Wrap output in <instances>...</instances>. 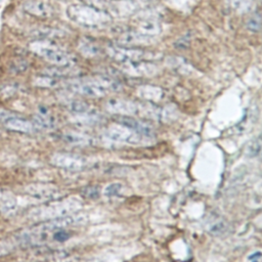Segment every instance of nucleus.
Wrapping results in <instances>:
<instances>
[{
	"instance_id": "obj_1",
	"label": "nucleus",
	"mask_w": 262,
	"mask_h": 262,
	"mask_svg": "<svg viewBox=\"0 0 262 262\" xmlns=\"http://www.w3.org/2000/svg\"><path fill=\"white\" fill-rule=\"evenodd\" d=\"M69 90L85 98L99 99L108 94L117 93L122 90L120 81L108 75H96L93 77L74 78L68 83Z\"/></svg>"
},
{
	"instance_id": "obj_2",
	"label": "nucleus",
	"mask_w": 262,
	"mask_h": 262,
	"mask_svg": "<svg viewBox=\"0 0 262 262\" xmlns=\"http://www.w3.org/2000/svg\"><path fill=\"white\" fill-rule=\"evenodd\" d=\"M70 22L85 29H103L112 24L113 17L85 4L71 5L66 10Z\"/></svg>"
},
{
	"instance_id": "obj_3",
	"label": "nucleus",
	"mask_w": 262,
	"mask_h": 262,
	"mask_svg": "<svg viewBox=\"0 0 262 262\" xmlns=\"http://www.w3.org/2000/svg\"><path fill=\"white\" fill-rule=\"evenodd\" d=\"M29 48L31 52L39 56L55 67H74L76 59L50 40H34Z\"/></svg>"
},
{
	"instance_id": "obj_4",
	"label": "nucleus",
	"mask_w": 262,
	"mask_h": 262,
	"mask_svg": "<svg viewBox=\"0 0 262 262\" xmlns=\"http://www.w3.org/2000/svg\"><path fill=\"white\" fill-rule=\"evenodd\" d=\"M106 52L112 60L120 65L142 61H152L158 57V54L153 52H148L139 48L121 47L118 45H111L107 47Z\"/></svg>"
},
{
	"instance_id": "obj_5",
	"label": "nucleus",
	"mask_w": 262,
	"mask_h": 262,
	"mask_svg": "<svg viewBox=\"0 0 262 262\" xmlns=\"http://www.w3.org/2000/svg\"><path fill=\"white\" fill-rule=\"evenodd\" d=\"M105 136L108 140L112 142L128 144V145H142L150 141L145 137L141 136L140 134H138L137 131L117 122L113 125H110L105 130Z\"/></svg>"
},
{
	"instance_id": "obj_6",
	"label": "nucleus",
	"mask_w": 262,
	"mask_h": 262,
	"mask_svg": "<svg viewBox=\"0 0 262 262\" xmlns=\"http://www.w3.org/2000/svg\"><path fill=\"white\" fill-rule=\"evenodd\" d=\"M0 123L4 124L8 129L12 131L22 134L35 133L38 128L34 121H29L21 115L3 109H0Z\"/></svg>"
},
{
	"instance_id": "obj_7",
	"label": "nucleus",
	"mask_w": 262,
	"mask_h": 262,
	"mask_svg": "<svg viewBox=\"0 0 262 262\" xmlns=\"http://www.w3.org/2000/svg\"><path fill=\"white\" fill-rule=\"evenodd\" d=\"M105 108L117 116L133 117L140 113V103L125 99H110L106 102Z\"/></svg>"
},
{
	"instance_id": "obj_8",
	"label": "nucleus",
	"mask_w": 262,
	"mask_h": 262,
	"mask_svg": "<svg viewBox=\"0 0 262 262\" xmlns=\"http://www.w3.org/2000/svg\"><path fill=\"white\" fill-rule=\"evenodd\" d=\"M155 38L146 36L136 29H130L121 32L116 38V45L126 48H139L150 46L153 43Z\"/></svg>"
},
{
	"instance_id": "obj_9",
	"label": "nucleus",
	"mask_w": 262,
	"mask_h": 262,
	"mask_svg": "<svg viewBox=\"0 0 262 262\" xmlns=\"http://www.w3.org/2000/svg\"><path fill=\"white\" fill-rule=\"evenodd\" d=\"M121 71L130 77H152L158 73V67L150 61H142L121 65Z\"/></svg>"
},
{
	"instance_id": "obj_10",
	"label": "nucleus",
	"mask_w": 262,
	"mask_h": 262,
	"mask_svg": "<svg viewBox=\"0 0 262 262\" xmlns=\"http://www.w3.org/2000/svg\"><path fill=\"white\" fill-rule=\"evenodd\" d=\"M117 123H120L130 129L137 131L138 134H140L141 136L145 137L146 139H148L150 141L154 140V138H155L154 128L150 124H148L144 121H141L139 119H136L134 117L118 116Z\"/></svg>"
},
{
	"instance_id": "obj_11",
	"label": "nucleus",
	"mask_w": 262,
	"mask_h": 262,
	"mask_svg": "<svg viewBox=\"0 0 262 262\" xmlns=\"http://www.w3.org/2000/svg\"><path fill=\"white\" fill-rule=\"evenodd\" d=\"M23 8L29 15L40 19L50 18L54 13L53 8L49 4L40 2V0H28L24 4Z\"/></svg>"
},
{
	"instance_id": "obj_12",
	"label": "nucleus",
	"mask_w": 262,
	"mask_h": 262,
	"mask_svg": "<svg viewBox=\"0 0 262 262\" xmlns=\"http://www.w3.org/2000/svg\"><path fill=\"white\" fill-rule=\"evenodd\" d=\"M77 50L81 56L87 59L98 58L103 52L98 43L89 37H82L79 39L77 43Z\"/></svg>"
},
{
	"instance_id": "obj_13",
	"label": "nucleus",
	"mask_w": 262,
	"mask_h": 262,
	"mask_svg": "<svg viewBox=\"0 0 262 262\" xmlns=\"http://www.w3.org/2000/svg\"><path fill=\"white\" fill-rule=\"evenodd\" d=\"M54 165L67 168V169H79L84 166V160L76 155L71 154H55L52 158Z\"/></svg>"
},
{
	"instance_id": "obj_14",
	"label": "nucleus",
	"mask_w": 262,
	"mask_h": 262,
	"mask_svg": "<svg viewBox=\"0 0 262 262\" xmlns=\"http://www.w3.org/2000/svg\"><path fill=\"white\" fill-rule=\"evenodd\" d=\"M137 94L141 99L147 101L148 103L158 102L163 98V95H164L163 90L160 89V87L149 85V84H144L139 86L137 90Z\"/></svg>"
},
{
	"instance_id": "obj_15",
	"label": "nucleus",
	"mask_w": 262,
	"mask_h": 262,
	"mask_svg": "<svg viewBox=\"0 0 262 262\" xmlns=\"http://www.w3.org/2000/svg\"><path fill=\"white\" fill-rule=\"evenodd\" d=\"M135 29L142 34L152 38H155L162 32L160 23L155 19H141Z\"/></svg>"
},
{
	"instance_id": "obj_16",
	"label": "nucleus",
	"mask_w": 262,
	"mask_h": 262,
	"mask_svg": "<svg viewBox=\"0 0 262 262\" xmlns=\"http://www.w3.org/2000/svg\"><path fill=\"white\" fill-rule=\"evenodd\" d=\"M34 123L37 127L52 129L56 126V118L48 108L41 107L38 109L36 115L34 116Z\"/></svg>"
},
{
	"instance_id": "obj_17",
	"label": "nucleus",
	"mask_w": 262,
	"mask_h": 262,
	"mask_svg": "<svg viewBox=\"0 0 262 262\" xmlns=\"http://www.w3.org/2000/svg\"><path fill=\"white\" fill-rule=\"evenodd\" d=\"M33 37H35L36 40H50L54 39L57 37L63 36V32L57 29H52V28H38L32 31Z\"/></svg>"
},
{
	"instance_id": "obj_18",
	"label": "nucleus",
	"mask_w": 262,
	"mask_h": 262,
	"mask_svg": "<svg viewBox=\"0 0 262 262\" xmlns=\"http://www.w3.org/2000/svg\"><path fill=\"white\" fill-rule=\"evenodd\" d=\"M34 84L40 87H47V89H56L61 82L59 78H55L52 76H49L47 74H43L41 76H36L33 80Z\"/></svg>"
},
{
	"instance_id": "obj_19",
	"label": "nucleus",
	"mask_w": 262,
	"mask_h": 262,
	"mask_svg": "<svg viewBox=\"0 0 262 262\" xmlns=\"http://www.w3.org/2000/svg\"><path fill=\"white\" fill-rule=\"evenodd\" d=\"M65 141L71 145L76 146H86L91 143V138L83 136L81 134H66L64 137Z\"/></svg>"
},
{
	"instance_id": "obj_20",
	"label": "nucleus",
	"mask_w": 262,
	"mask_h": 262,
	"mask_svg": "<svg viewBox=\"0 0 262 262\" xmlns=\"http://www.w3.org/2000/svg\"><path fill=\"white\" fill-rule=\"evenodd\" d=\"M208 231L214 236L223 235L228 231V225L224 221H216L210 225Z\"/></svg>"
},
{
	"instance_id": "obj_21",
	"label": "nucleus",
	"mask_w": 262,
	"mask_h": 262,
	"mask_svg": "<svg viewBox=\"0 0 262 262\" xmlns=\"http://www.w3.org/2000/svg\"><path fill=\"white\" fill-rule=\"evenodd\" d=\"M247 29L251 32H257L261 29L262 27V19L261 16L258 14H255L254 16H252L248 22H247Z\"/></svg>"
},
{
	"instance_id": "obj_22",
	"label": "nucleus",
	"mask_w": 262,
	"mask_h": 262,
	"mask_svg": "<svg viewBox=\"0 0 262 262\" xmlns=\"http://www.w3.org/2000/svg\"><path fill=\"white\" fill-rule=\"evenodd\" d=\"M122 188H123V186L121 184H112L106 188L104 194L107 197H114V196H117L121 192Z\"/></svg>"
},
{
	"instance_id": "obj_23",
	"label": "nucleus",
	"mask_w": 262,
	"mask_h": 262,
	"mask_svg": "<svg viewBox=\"0 0 262 262\" xmlns=\"http://www.w3.org/2000/svg\"><path fill=\"white\" fill-rule=\"evenodd\" d=\"M232 7L238 11H247L248 4L245 0H230Z\"/></svg>"
},
{
	"instance_id": "obj_24",
	"label": "nucleus",
	"mask_w": 262,
	"mask_h": 262,
	"mask_svg": "<svg viewBox=\"0 0 262 262\" xmlns=\"http://www.w3.org/2000/svg\"><path fill=\"white\" fill-rule=\"evenodd\" d=\"M247 259H248L249 262H260L261 259H262V251L257 250V251L251 253V254L248 256Z\"/></svg>"
},
{
	"instance_id": "obj_25",
	"label": "nucleus",
	"mask_w": 262,
	"mask_h": 262,
	"mask_svg": "<svg viewBox=\"0 0 262 262\" xmlns=\"http://www.w3.org/2000/svg\"><path fill=\"white\" fill-rule=\"evenodd\" d=\"M84 195L87 198H97L99 197V190L97 188H87L84 190Z\"/></svg>"
},
{
	"instance_id": "obj_26",
	"label": "nucleus",
	"mask_w": 262,
	"mask_h": 262,
	"mask_svg": "<svg viewBox=\"0 0 262 262\" xmlns=\"http://www.w3.org/2000/svg\"><path fill=\"white\" fill-rule=\"evenodd\" d=\"M130 2H135V3H141V2H144V0H130Z\"/></svg>"
}]
</instances>
